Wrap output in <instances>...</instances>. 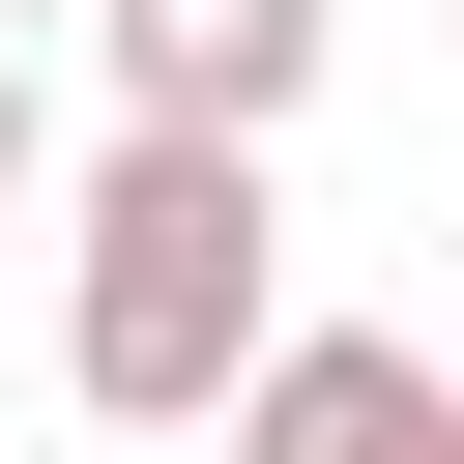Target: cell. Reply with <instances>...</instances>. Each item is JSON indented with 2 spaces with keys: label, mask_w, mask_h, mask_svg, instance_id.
Here are the masks:
<instances>
[{
  "label": "cell",
  "mask_w": 464,
  "mask_h": 464,
  "mask_svg": "<svg viewBox=\"0 0 464 464\" xmlns=\"http://www.w3.org/2000/svg\"><path fill=\"white\" fill-rule=\"evenodd\" d=\"M232 464H464V377L406 348V319H261V377L203 406Z\"/></svg>",
  "instance_id": "3"
},
{
  "label": "cell",
  "mask_w": 464,
  "mask_h": 464,
  "mask_svg": "<svg viewBox=\"0 0 464 464\" xmlns=\"http://www.w3.org/2000/svg\"><path fill=\"white\" fill-rule=\"evenodd\" d=\"M29 174H58V87H29V58H0V232H29Z\"/></svg>",
  "instance_id": "4"
},
{
  "label": "cell",
  "mask_w": 464,
  "mask_h": 464,
  "mask_svg": "<svg viewBox=\"0 0 464 464\" xmlns=\"http://www.w3.org/2000/svg\"><path fill=\"white\" fill-rule=\"evenodd\" d=\"M87 58H116L145 145H290L319 58H348V0H87Z\"/></svg>",
  "instance_id": "2"
},
{
  "label": "cell",
  "mask_w": 464,
  "mask_h": 464,
  "mask_svg": "<svg viewBox=\"0 0 464 464\" xmlns=\"http://www.w3.org/2000/svg\"><path fill=\"white\" fill-rule=\"evenodd\" d=\"M29 29H87V0H0V58H29Z\"/></svg>",
  "instance_id": "5"
},
{
  "label": "cell",
  "mask_w": 464,
  "mask_h": 464,
  "mask_svg": "<svg viewBox=\"0 0 464 464\" xmlns=\"http://www.w3.org/2000/svg\"><path fill=\"white\" fill-rule=\"evenodd\" d=\"M261 319H290V203H261V145H87V203H58V377H87V435H203L232 377H261Z\"/></svg>",
  "instance_id": "1"
}]
</instances>
